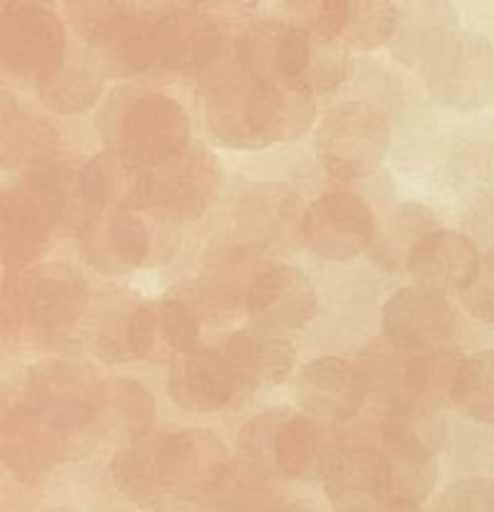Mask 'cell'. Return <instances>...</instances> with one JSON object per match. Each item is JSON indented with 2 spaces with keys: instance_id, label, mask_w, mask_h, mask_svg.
<instances>
[{
  "instance_id": "cell-1",
  "label": "cell",
  "mask_w": 494,
  "mask_h": 512,
  "mask_svg": "<svg viewBox=\"0 0 494 512\" xmlns=\"http://www.w3.org/2000/svg\"><path fill=\"white\" fill-rule=\"evenodd\" d=\"M101 131L111 151L136 169H148L189 146L191 118L161 91H118L103 111Z\"/></svg>"
},
{
  "instance_id": "cell-2",
  "label": "cell",
  "mask_w": 494,
  "mask_h": 512,
  "mask_svg": "<svg viewBox=\"0 0 494 512\" xmlns=\"http://www.w3.org/2000/svg\"><path fill=\"white\" fill-rule=\"evenodd\" d=\"M88 307V284L71 264H46L26 277L8 272L3 284V329L16 334L28 322L43 342L71 337Z\"/></svg>"
},
{
  "instance_id": "cell-3",
  "label": "cell",
  "mask_w": 494,
  "mask_h": 512,
  "mask_svg": "<svg viewBox=\"0 0 494 512\" xmlns=\"http://www.w3.org/2000/svg\"><path fill=\"white\" fill-rule=\"evenodd\" d=\"M221 166L204 146H186L181 154L141 169L128 209H146L163 219L194 221L216 201Z\"/></svg>"
},
{
  "instance_id": "cell-4",
  "label": "cell",
  "mask_w": 494,
  "mask_h": 512,
  "mask_svg": "<svg viewBox=\"0 0 494 512\" xmlns=\"http://www.w3.org/2000/svg\"><path fill=\"white\" fill-rule=\"evenodd\" d=\"M392 126L382 108L364 101L339 103L316 128L314 151L321 169L334 179L359 181L387 159Z\"/></svg>"
},
{
  "instance_id": "cell-5",
  "label": "cell",
  "mask_w": 494,
  "mask_h": 512,
  "mask_svg": "<svg viewBox=\"0 0 494 512\" xmlns=\"http://www.w3.org/2000/svg\"><path fill=\"white\" fill-rule=\"evenodd\" d=\"M427 91L439 106L472 113L494 101V43L479 33H452L422 63Z\"/></svg>"
},
{
  "instance_id": "cell-6",
  "label": "cell",
  "mask_w": 494,
  "mask_h": 512,
  "mask_svg": "<svg viewBox=\"0 0 494 512\" xmlns=\"http://www.w3.org/2000/svg\"><path fill=\"white\" fill-rule=\"evenodd\" d=\"M63 209H66V189L58 174H33L3 194L0 234H3V264L8 272L28 267L46 249Z\"/></svg>"
},
{
  "instance_id": "cell-7",
  "label": "cell",
  "mask_w": 494,
  "mask_h": 512,
  "mask_svg": "<svg viewBox=\"0 0 494 512\" xmlns=\"http://www.w3.org/2000/svg\"><path fill=\"white\" fill-rule=\"evenodd\" d=\"M244 465L259 472L271 467L294 480H311L321 470L319 432L306 415L269 410L244 425L239 435Z\"/></svg>"
},
{
  "instance_id": "cell-8",
  "label": "cell",
  "mask_w": 494,
  "mask_h": 512,
  "mask_svg": "<svg viewBox=\"0 0 494 512\" xmlns=\"http://www.w3.org/2000/svg\"><path fill=\"white\" fill-rule=\"evenodd\" d=\"M68 56L66 26L41 0H3L0 58L16 76L43 78Z\"/></svg>"
},
{
  "instance_id": "cell-9",
  "label": "cell",
  "mask_w": 494,
  "mask_h": 512,
  "mask_svg": "<svg viewBox=\"0 0 494 512\" xmlns=\"http://www.w3.org/2000/svg\"><path fill=\"white\" fill-rule=\"evenodd\" d=\"M377 239L372 206L349 191H329L306 206L301 241L324 262H349Z\"/></svg>"
},
{
  "instance_id": "cell-10",
  "label": "cell",
  "mask_w": 494,
  "mask_h": 512,
  "mask_svg": "<svg viewBox=\"0 0 494 512\" xmlns=\"http://www.w3.org/2000/svg\"><path fill=\"white\" fill-rule=\"evenodd\" d=\"M226 475L229 452L211 430L191 427L158 437V480L163 495H209L219 490Z\"/></svg>"
},
{
  "instance_id": "cell-11",
  "label": "cell",
  "mask_w": 494,
  "mask_h": 512,
  "mask_svg": "<svg viewBox=\"0 0 494 512\" xmlns=\"http://www.w3.org/2000/svg\"><path fill=\"white\" fill-rule=\"evenodd\" d=\"M98 390L86 364L46 359L28 374L26 402L61 430H81L98 417Z\"/></svg>"
},
{
  "instance_id": "cell-12",
  "label": "cell",
  "mask_w": 494,
  "mask_h": 512,
  "mask_svg": "<svg viewBox=\"0 0 494 512\" xmlns=\"http://www.w3.org/2000/svg\"><path fill=\"white\" fill-rule=\"evenodd\" d=\"M382 329L394 349H437L457 332V314L444 294L424 287H402L382 309Z\"/></svg>"
},
{
  "instance_id": "cell-13",
  "label": "cell",
  "mask_w": 494,
  "mask_h": 512,
  "mask_svg": "<svg viewBox=\"0 0 494 512\" xmlns=\"http://www.w3.org/2000/svg\"><path fill=\"white\" fill-rule=\"evenodd\" d=\"M246 312L264 332L301 329L319 312L316 287L301 269H264L246 289Z\"/></svg>"
},
{
  "instance_id": "cell-14",
  "label": "cell",
  "mask_w": 494,
  "mask_h": 512,
  "mask_svg": "<svg viewBox=\"0 0 494 512\" xmlns=\"http://www.w3.org/2000/svg\"><path fill=\"white\" fill-rule=\"evenodd\" d=\"M324 492L337 512H362L392 497V460L374 447H347L321 467Z\"/></svg>"
},
{
  "instance_id": "cell-15",
  "label": "cell",
  "mask_w": 494,
  "mask_h": 512,
  "mask_svg": "<svg viewBox=\"0 0 494 512\" xmlns=\"http://www.w3.org/2000/svg\"><path fill=\"white\" fill-rule=\"evenodd\" d=\"M367 400V377L342 357H319L296 379V402L311 420H352Z\"/></svg>"
},
{
  "instance_id": "cell-16",
  "label": "cell",
  "mask_w": 494,
  "mask_h": 512,
  "mask_svg": "<svg viewBox=\"0 0 494 512\" xmlns=\"http://www.w3.org/2000/svg\"><path fill=\"white\" fill-rule=\"evenodd\" d=\"M306 206L284 184H254L241 191L234 221L244 241L254 249H284L301 236Z\"/></svg>"
},
{
  "instance_id": "cell-17",
  "label": "cell",
  "mask_w": 494,
  "mask_h": 512,
  "mask_svg": "<svg viewBox=\"0 0 494 512\" xmlns=\"http://www.w3.org/2000/svg\"><path fill=\"white\" fill-rule=\"evenodd\" d=\"M314 93L301 83L254 81L249 86V123L259 149L296 141L314 126Z\"/></svg>"
},
{
  "instance_id": "cell-18",
  "label": "cell",
  "mask_w": 494,
  "mask_h": 512,
  "mask_svg": "<svg viewBox=\"0 0 494 512\" xmlns=\"http://www.w3.org/2000/svg\"><path fill=\"white\" fill-rule=\"evenodd\" d=\"M81 249L96 272L126 274L146 262L151 234L131 209H106L83 226Z\"/></svg>"
},
{
  "instance_id": "cell-19",
  "label": "cell",
  "mask_w": 494,
  "mask_h": 512,
  "mask_svg": "<svg viewBox=\"0 0 494 512\" xmlns=\"http://www.w3.org/2000/svg\"><path fill=\"white\" fill-rule=\"evenodd\" d=\"M66 430L33 410L18 405L3 417V462L18 480H33L66 457Z\"/></svg>"
},
{
  "instance_id": "cell-20",
  "label": "cell",
  "mask_w": 494,
  "mask_h": 512,
  "mask_svg": "<svg viewBox=\"0 0 494 512\" xmlns=\"http://www.w3.org/2000/svg\"><path fill=\"white\" fill-rule=\"evenodd\" d=\"M472 241L459 231L434 229L414 244L407 259V272L417 287L429 292H459L469 287L479 267Z\"/></svg>"
},
{
  "instance_id": "cell-21",
  "label": "cell",
  "mask_w": 494,
  "mask_h": 512,
  "mask_svg": "<svg viewBox=\"0 0 494 512\" xmlns=\"http://www.w3.org/2000/svg\"><path fill=\"white\" fill-rule=\"evenodd\" d=\"M158 33V63L166 71L194 73L206 71L219 61L224 51V31L221 23L201 16L194 8L171 11L156 21Z\"/></svg>"
},
{
  "instance_id": "cell-22",
  "label": "cell",
  "mask_w": 494,
  "mask_h": 512,
  "mask_svg": "<svg viewBox=\"0 0 494 512\" xmlns=\"http://www.w3.org/2000/svg\"><path fill=\"white\" fill-rule=\"evenodd\" d=\"M236 377L224 354L196 347L174 354L169 367V395L181 410L206 415L231 400Z\"/></svg>"
},
{
  "instance_id": "cell-23",
  "label": "cell",
  "mask_w": 494,
  "mask_h": 512,
  "mask_svg": "<svg viewBox=\"0 0 494 512\" xmlns=\"http://www.w3.org/2000/svg\"><path fill=\"white\" fill-rule=\"evenodd\" d=\"M86 51L91 53L103 78H128L146 73L153 63H158L156 21H148L138 13L121 18L88 38Z\"/></svg>"
},
{
  "instance_id": "cell-24",
  "label": "cell",
  "mask_w": 494,
  "mask_h": 512,
  "mask_svg": "<svg viewBox=\"0 0 494 512\" xmlns=\"http://www.w3.org/2000/svg\"><path fill=\"white\" fill-rule=\"evenodd\" d=\"M221 354L229 362L236 382L249 390H271L289 377L296 364L294 344L264 329L231 334Z\"/></svg>"
},
{
  "instance_id": "cell-25",
  "label": "cell",
  "mask_w": 494,
  "mask_h": 512,
  "mask_svg": "<svg viewBox=\"0 0 494 512\" xmlns=\"http://www.w3.org/2000/svg\"><path fill=\"white\" fill-rule=\"evenodd\" d=\"M457 31V8L449 0H402L397 33L389 48L399 63L422 68L429 53Z\"/></svg>"
},
{
  "instance_id": "cell-26",
  "label": "cell",
  "mask_w": 494,
  "mask_h": 512,
  "mask_svg": "<svg viewBox=\"0 0 494 512\" xmlns=\"http://www.w3.org/2000/svg\"><path fill=\"white\" fill-rule=\"evenodd\" d=\"M382 437L392 460H437L447 442V422L437 407L394 400L384 410Z\"/></svg>"
},
{
  "instance_id": "cell-27",
  "label": "cell",
  "mask_w": 494,
  "mask_h": 512,
  "mask_svg": "<svg viewBox=\"0 0 494 512\" xmlns=\"http://www.w3.org/2000/svg\"><path fill=\"white\" fill-rule=\"evenodd\" d=\"M249 73H229L204 91V118L211 139L226 149H259L249 123Z\"/></svg>"
},
{
  "instance_id": "cell-28",
  "label": "cell",
  "mask_w": 494,
  "mask_h": 512,
  "mask_svg": "<svg viewBox=\"0 0 494 512\" xmlns=\"http://www.w3.org/2000/svg\"><path fill=\"white\" fill-rule=\"evenodd\" d=\"M41 101L63 116L86 113L101 101L103 73L93 63L91 53H68L51 73L36 81Z\"/></svg>"
},
{
  "instance_id": "cell-29",
  "label": "cell",
  "mask_w": 494,
  "mask_h": 512,
  "mask_svg": "<svg viewBox=\"0 0 494 512\" xmlns=\"http://www.w3.org/2000/svg\"><path fill=\"white\" fill-rule=\"evenodd\" d=\"M462 364L464 354L457 347L424 349V352L414 354L402 367L404 395L407 400L422 402L429 407L449 402Z\"/></svg>"
},
{
  "instance_id": "cell-30",
  "label": "cell",
  "mask_w": 494,
  "mask_h": 512,
  "mask_svg": "<svg viewBox=\"0 0 494 512\" xmlns=\"http://www.w3.org/2000/svg\"><path fill=\"white\" fill-rule=\"evenodd\" d=\"M138 174L141 169L108 149L93 156L83 166L81 176H78V191H81V199L96 211L128 209L133 191H136Z\"/></svg>"
},
{
  "instance_id": "cell-31",
  "label": "cell",
  "mask_w": 494,
  "mask_h": 512,
  "mask_svg": "<svg viewBox=\"0 0 494 512\" xmlns=\"http://www.w3.org/2000/svg\"><path fill=\"white\" fill-rule=\"evenodd\" d=\"M156 415V402L148 387L136 379H108L98 390V417L106 420L108 427H116L121 435L138 440L151 427ZM96 417V420H98Z\"/></svg>"
},
{
  "instance_id": "cell-32",
  "label": "cell",
  "mask_w": 494,
  "mask_h": 512,
  "mask_svg": "<svg viewBox=\"0 0 494 512\" xmlns=\"http://www.w3.org/2000/svg\"><path fill=\"white\" fill-rule=\"evenodd\" d=\"M56 146V131L36 113L23 111L13 93L3 91V166L16 169L26 161L48 156Z\"/></svg>"
},
{
  "instance_id": "cell-33",
  "label": "cell",
  "mask_w": 494,
  "mask_h": 512,
  "mask_svg": "<svg viewBox=\"0 0 494 512\" xmlns=\"http://www.w3.org/2000/svg\"><path fill=\"white\" fill-rule=\"evenodd\" d=\"M111 477L118 490L133 502H156L163 495L158 480V437H138L121 447L111 462Z\"/></svg>"
},
{
  "instance_id": "cell-34",
  "label": "cell",
  "mask_w": 494,
  "mask_h": 512,
  "mask_svg": "<svg viewBox=\"0 0 494 512\" xmlns=\"http://www.w3.org/2000/svg\"><path fill=\"white\" fill-rule=\"evenodd\" d=\"M449 405L482 425H494V349L464 357Z\"/></svg>"
},
{
  "instance_id": "cell-35",
  "label": "cell",
  "mask_w": 494,
  "mask_h": 512,
  "mask_svg": "<svg viewBox=\"0 0 494 512\" xmlns=\"http://www.w3.org/2000/svg\"><path fill=\"white\" fill-rule=\"evenodd\" d=\"M286 21L266 18L254 21L244 28L236 41L241 71L249 73L254 81H279V58L284 46Z\"/></svg>"
},
{
  "instance_id": "cell-36",
  "label": "cell",
  "mask_w": 494,
  "mask_h": 512,
  "mask_svg": "<svg viewBox=\"0 0 494 512\" xmlns=\"http://www.w3.org/2000/svg\"><path fill=\"white\" fill-rule=\"evenodd\" d=\"M399 3L394 0H349V23L342 41L359 51L389 46L397 33Z\"/></svg>"
},
{
  "instance_id": "cell-37",
  "label": "cell",
  "mask_w": 494,
  "mask_h": 512,
  "mask_svg": "<svg viewBox=\"0 0 494 512\" xmlns=\"http://www.w3.org/2000/svg\"><path fill=\"white\" fill-rule=\"evenodd\" d=\"M434 229H437V224H434V214L429 209L419 204L399 206L384 236L379 239L377 249H374L377 262H382L387 269H399L402 264L407 267L409 251L424 234Z\"/></svg>"
},
{
  "instance_id": "cell-38",
  "label": "cell",
  "mask_w": 494,
  "mask_h": 512,
  "mask_svg": "<svg viewBox=\"0 0 494 512\" xmlns=\"http://www.w3.org/2000/svg\"><path fill=\"white\" fill-rule=\"evenodd\" d=\"M281 11L284 21L329 41H342L349 23V0H284Z\"/></svg>"
},
{
  "instance_id": "cell-39",
  "label": "cell",
  "mask_w": 494,
  "mask_h": 512,
  "mask_svg": "<svg viewBox=\"0 0 494 512\" xmlns=\"http://www.w3.org/2000/svg\"><path fill=\"white\" fill-rule=\"evenodd\" d=\"M352 73V58H349L347 43L329 41V38H314V53H311L309 71H306L301 86L311 93H329L342 86Z\"/></svg>"
},
{
  "instance_id": "cell-40",
  "label": "cell",
  "mask_w": 494,
  "mask_h": 512,
  "mask_svg": "<svg viewBox=\"0 0 494 512\" xmlns=\"http://www.w3.org/2000/svg\"><path fill=\"white\" fill-rule=\"evenodd\" d=\"M158 304V327H161L163 347L171 349L174 354L189 352V349L201 347V317L184 302L169 292Z\"/></svg>"
},
{
  "instance_id": "cell-41",
  "label": "cell",
  "mask_w": 494,
  "mask_h": 512,
  "mask_svg": "<svg viewBox=\"0 0 494 512\" xmlns=\"http://www.w3.org/2000/svg\"><path fill=\"white\" fill-rule=\"evenodd\" d=\"M141 0H66V18L73 31L88 41L101 28L138 13Z\"/></svg>"
},
{
  "instance_id": "cell-42",
  "label": "cell",
  "mask_w": 494,
  "mask_h": 512,
  "mask_svg": "<svg viewBox=\"0 0 494 512\" xmlns=\"http://www.w3.org/2000/svg\"><path fill=\"white\" fill-rule=\"evenodd\" d=\"M224 492L221 507L224 512H269V485H266L264 472L244 465L239 475H226V480L219 487Z\"/></svg>"
},
{
  "instance_id": "cell-43",
  "label": "cell",
  "mask_w": 494,
  "mask_h": 512,
  "mask_svg": "<svg viewBox=\"0 0 494 512\" xmlns=\"http://www.w3.org/2000/svg\"><path fill=\"white\" fill-rule=\"evenodd\" d=\"M432 512H494V480L464 477L452 482L437 497Z\"/></svg>"
},
{
  "instance_id": "cell-44",
  "label": "cell",
  "mask_w": 494,
  "mask_h": 512,
  "mask_svg": "<svg viewBox=\"0 0 494 512\" xmlns=\"http://www.w3.org/2000/svg\"><path fill=\"white\" fill-rule=\"evenodd\" d=\"M131 309H116L106 314L96 334V352L103 362H131Z\"/></svg>"
},
{
  "instance_id": "cell-45",
  "label": "cell",
  "mask_w": 494,
  "mask_h": 512,
  "mask_svg": "<svg viewBox=\"0 0 494 512\" xmlns=\"http://www.w3.org/2000/svg\"><path fill=\"white\" fill-rule=\"evenodd\" d=\"M462 302L474 319L494 324V251L479 259L477 274L462 292Z\"/></svg>"
},
{
  "instance_id": "cell-46",
  "label": "cell",
  "mask_w": 494,
  "mask_h": 512,
  "mask_svg": "<svg viewBox=\"0 0 494 512\" xmlns=\"http://www.w3.org/2000/svg\"><path fill=\"white\" fill-rule=\"evenodd\" d=\"M131 349L136 359H156L163 354L158 304H136L131 312Z\"/></svg>"
},
{
  "instance_id": "cell-47",
  "label": "cell",
  "mask_w": 494,
  "mask_h": 512,
  "mask_svg": "<svg viewBox=\"0 0 494 512\" xmlns=\"http://www.w3.org/2000/svg\"><path fill=\"white\" fill-rule=\"evenodd\" d=\"M186 3L216 23H239L254 16L261 0H186Z\"/></svg>"
},
{
  "instance_id": "cell-48",
  "label": "cell",
  "mask_w": 494,
  "mask_h": 512,
  "mask_svg": "<svg viewBox=\"0 0 494 512\" xmlns=\"http://www.w3.org/2000/svg\"><path fill=\"white\" fill-rule=\"evenodd\" d=\"M362 512H424V510L419 507V502L404 500V497H387V500L377 502V505L367 507V510Z\"/></svg>"
},
{
  "instance_id": "cell-49",
  "label": "cell",
  "mask_w": 494,
  "mask_h": 512,
  "mask_svg": "<svg viewBox=\"0 0 494 512\" xmlns=\"http://www.w3.org/2000/svg\"><path fill=\"white\" fill-rule=\"evenodd\" d=\"M269 512H309L299 505H274Z\"/></svg>"
},
{
  "instance_id": "cell-50",
  "label": "cell",
  "mask_w": 494,
  "mask_h": 512,
  "mask_svg": "<svg viewBox=\"0 0 494 512\" xmlns=\"http://www.w3.org/2000/svg\"><path fill=\"white\" fill-rule=\"evenodd\" d=\"M48 512H71V510H48Z\"/></svg>"
}]
</instances>
